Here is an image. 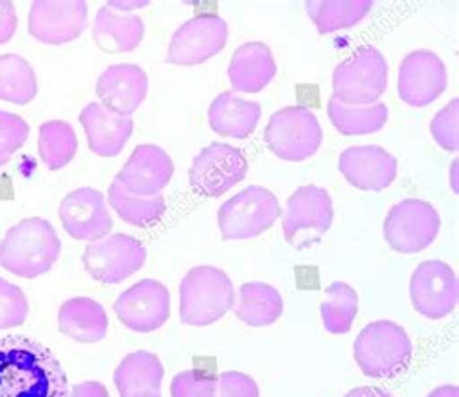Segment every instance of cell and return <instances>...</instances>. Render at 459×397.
Listing matches in <instances>:
<instances>
[{"instance_id":"9a60e30c","label":"cell","mask_w":459,"mask_h":397,"mask_svg":"<svg viewBox=\"0 0 459 397\" xmlns=\"http://www.w3.org/2000/svg\"><path fill=\"white\" fill-rule=\"evenodd\" d=\"M88 26V4L83 0H35L30 8L28 30L47 45H65L78 39Z\"/></svg>"},{"instance_id":"e575fe53","label":"cell","mask_w":459,"mask_h":397,"mask_svg":"<svg viewBox=\"0 0 459 397\" xmlns=\"http://www.w3.org/2000/svg\"><path fill=\"white\" fill-rule=\"evenodd\" d=\"M217 376L208 370L190 368L171 382V397H215Z\"/></svg>"},{"instance_id":"5bb4252c","label":"cell","mask_w":459,"mask_h":397,"mask_svg":"<svg viewBox=\"0 0 459 397\" xmlns=\"http://www.w3.org/2000/svg\"><path fill=\"white\" fill-rule=\"evenodd\" d=\"M113 308L128 330L152 333L163 328L171 316V295L161 281L142 280L120 293Z\"/></svg>"},{"instance_id":"f35d334b","label":"cell","mask_w":459,"mask_h":397,"mask_svg":"<svg viewBox=\"0 0 459 397\" xmlns=\"http://www.w3.org/2000/svg\"><path fill=\"white\" fill-rule=\"evenodd\" d=\"M18 30L16 6L8 0H0V45L8 43Z\"/></svg>"},{"instance_id":"8d00e7d4","label":"cell","mask_w":459,"mask_h":397,"mask_svg":"<svg viewBox=\"0 0 459 397\" xmlns=\"http://www.w3.org/2000/svg\"><path fill=\"white\" fill-rule=\"evenodd\" d=\"M457 123H459V101L452 99L444 109L432 118L430 123V134L437 140L440 148L446 151H457L459 146V134H457Z\"/></svg>"},{"instance_id":"74e56055","label":"cell","mask_w":459,"mask_h":397,"mask_svg":"<svg viewBox=\"0 0 459 397\" xmlns=\"http://www.w3.org/2000/svg\"><path fill=\"white\" fill-rule=\"evenodd\" d=\"M215 397H260V390L252 376L229 370L217 376Z\"/></svg>"},{"instance_id":"7bdbcfd3","label":"cell","mask_w":459,"mask_h":397,"mask_svg":"<svg viewBox=\"0 0 459 397\" xmlns=\"http://www.w3.org/2000/svg\"><path fill=\"white\" fill-rule=\"evenodd\" d=\"M146 4L148 3H146V0H143V3H132V4L130 3H125V4L123 3H111V4H107V6L115 10V8H130V6L132 8H142V6H146Z\"/></svg>"},{"instance_id":"ab89813d","label":"cell","mask_w":459,"mask_h":397,"mask_svg":"<svg viewBox=\"0 0 459 397\" xmlns=\"http://www.w3.org/2000/svg\"><path fill=\"white\" fill-rule=\"evenodd\" d=\"M70 397H111L98 380H88V382H80L74 388H70Z\"/></svg>"},{"instance_id":"8fae6325","label":"cell","mask_w":459,"mask_h":397,"mask_svg":"<svg viewBox=\"0 0 459 397\" xmlns=\"http://www.w3.org/2000/svg\"><path fill=\"white\" fill-rule=\"evenodd\" d=\"M333 221V203L330 192L316 185H307L297 188L287 200L283 213V233L289 245H297L299 240L307 246V233H312V245L320 243V238L330 231Z\"/></svg>"},{"instance_id":"b9f144b4","label":"cell","mask_w":459,"mask_h":397,"mask_svg":"<svg viewBox=\"0 0 459 397\" xmlns=\"http://www.w3.org/2000/svg\"><path fill=\"white\" fill-rule=\"evenodd\" d=\"M429 397H459V388L455 384H448V386H440L437 390H432Z\"/></svg>"},{"instance_id":"d6986e66","label":"cell","mask_w":459,"mask_h":397,"mask_svg":"<svg viewBox=\"0 0 459 397\" xmlns=\"http://www.w3.org/2000/svg\"><path fill=\"white\" fill-rule=\"evenodd\" d=\"M340 171L351 186L380 192L397 175V160L380 146H351L340 155Z\"/></svg>"},{"instance_id":"44dd1931","label":"cell","mask_w":459,"mask_h":397,"mask_svg":"<svg viewBox=\"0 0 459 397\" xmlns=\"http://www.w3.org/2000/svg\"><path fill=\"white\" fill-rule=\"evenodd\" d=\"M80 123L86 130L90 150L101 158H115L123 151L134 130V120L107 109L101 103H88L83 107Z\"/></svg>"},{"instance_id":"ee69618b","label":"cell","mask_w":459,"mask_h":397,"mask_svg":"<svg viewBox=\"0 0 459 397\" xmlns=\"http://www.w3.org/2000/svg\"><path fill=\"white\" fill-rule=\"evenodd\" d=\"M132 397H161V392H150V390H146V392H138V393H134Z\"/></svg>"},{"instance_id":"cb8c5ba5","label":"cell","mask_w":459,"mask_h":397,"mask_svg":"<svg viewBox=\"0 0 459 397\" xmlns=\"http://www.w3.org/2000/svg\"><path fill=\"white\" fill-rule=\"evenodd\" d=\"M260 115V103L238 98L235 91H223L217 95L208 111L212 130L237 140H245L256 130Z\"/></svg>"},{"instance_id":"60d3db41","label":"cell","mask_w":459,"mask_h":397,"mask_svg":"<svg viewBox=\"0 0 459 397\" xmlns=\"http://www.w3.org/2000/svg\"><path fill=\"white\" fill-rule=\"evenodd\" d=\"M345 397H394L390 392H385L382 388H374V386H362V388H355L349 393H345Z\"/></svg>"},{"instance_id":"7c38bea8","label":"cell","mask_w":459,"mask_h":397,"mask_svg":"<svg viewBox=\"0 0 459 397\" xmlns=\"http://www.w3.org/2000/svg\"><path fill=\"white\" fill-rule=\"evenodd\" d=\"M229 38L227 22L212 12L185 22L171 38L167 63L177 66H196L225 49Z\"/></svg>"},{"instance_id":"f6af8a7d","label":"cell","mask_w":459,"mask_h":397,"mask_svg":"<svg viewBox=\"0 0 459 397\" xmlns=\"http://www.w3.org/2000/svg\"><path fill=\"white\" fill-rule=\"evenodd\" d=\"M8 163V160H0V167H3V165H6Z\"/></svg>"},{"instance_id":"e0dca14e","label":"cell","mask_w":459,"mask_h":397,"mask_svg":"<svg viewBox=\"0 0 459 397\" xmlns=\"http://www.w3.org/2000/svg\"><path fill=\"white\" fill-rule=\"evenodd\" d=\"M448 86V72L442 58L427 49L409 53L400 65L397 91L409 107H427Z\"/></svg>"},{"instance_id":"d6a6232c","label":"cell","mask_w":459,"mask_h":397,"mask_svg":"<svg viewBox=\"0 0 459 397\" xmlns=\"http://www.w3.org/2000/svg\"><path fill=\"white\" fill-rule=\"evenodd\" d=\"M320 312L325 330L335 335L347 333L351 330L353 320L359 312L357 291L349 283L333 281L325 289V298Z\"/></svg>"},{"instance_id":"ba28073f","label":"cell","mask_w":459,"mask_h":397,"mask_svg":"<svg viewBox=\"0 0 459 397\" xmlns=\"http://www.w3.org/2000/svg\"><path fill=\"white\" fill-rule=\"evenodd\" d=\"M440 215L432 203L409 198L388 211L384 220V238L395 252L413 255L429 248L440 233Z\"/></svg>"},{"instance_id":"6da1fadb","label":"cell","mask_w":459,"mask_h":397,"mask_svg":"<svg viewBox=\"0 0 459 397\" xmlns=\"http://www.w3.org/2000/svg\"><path fill=\"white\" fill-rule=\"evenodd\" d=\"M0 397H70L66 372L49 347L6 335L0 338Z\"/></svg>"},{"instance_id":"836d02e7","label":"cell","mask_w":459,"mask_h":397,"mask_svg":"<svg viewBox=\"0 0 459 397\" xmlns=\"http://www.w3.org/2000/svg\"><path fill=\"white\" fill-rule=\"evenodd\" d=\"M30 315V303L22 287L0 278V330L23 326Z\"/></svg>"},{"instance_id":"484cf974","label":"cell","mask_w":459,"mask_h":397,"mask_svg":"<svg viewBox=\"0 0 459 397\" xmlns=\"http://www.w3.org/2000/svg\"><path fill=\"white\" fill-rule=\"evenodd\" d=\"M233 306L240 322L255 328H264L280 320L283 298L275 287L262 281H250L238 287Z\"/></svg>"},{"instance_id":"d4e9b609","label":"cell","mask_w":459,"mask_h":397,"mask_svg":"<svg viewBox=\"0 0 459 397\" xmlns=\"http://www.w3.org/2000/svg\"><path fill=\"white\" fill-rule=\"evenodd\" d=\"M146 26L138 14H123L103 6L93 23V41L105 53H130L142 43Z\"/></svg>"},{"instance_id":"ac0fdd59","label":"cell","mask_w":459,"mask_h":397,"mask_svg":"<svg viewBox=\"0 0 459 397\" xmlns=\"http://www.w3.org/2000/svg\"><path fill=\"white\" fill-rule=\"evenodd\" d=\"M175 163L169 153L153 143H142L134 148L123 169L115 177L130 194L155 196L171 183Z\"/></svg>"},{"instance_id":"f1b7e54d","label":"cell","mask_w":459,"mask_h":397,"mask_svg":"<svg viewBox=\"0 0 459 397\" xmlns=\"http://www.w3.org/2000/svg\"><path fill=\"white\" fill-rule=\"evenodd\" d=\"M108 203L125 223L140 229L153 227L163 220L167 203L161 194L155 196H134L115 178L108 186Z\"/></svg>"},{"instance_id":"30bf717a","label":"cell","mask_w":459,"mask_h":397,"mask_svg":"<svg viewBox=\"0 0 459 397\" xmlns=\"http://www.w3.org/2000/svg\"><path fill=\"white\" fill-rule=\"evenodd\" d=\"M247 173L248 160L243 151L229 143L213 142L192 160L188 180L198 196L220 198L245 180Z\"/></svg>"},{"instance_id":"7402d4cb","label":"cell","mask_w":459,"mask_h":397,"mask_svg":"<svg viewBox=\"0 0 459 397\" xmlns=\"http://www.w3.org/2000/svg\"><path fill=\"white\" fill-rule=\"evenodd\" d=\"M277 74V65L268 45L250 41L240 45L229 65V82L233 91L258 93Z\"/></svg>"},{"instance_id":"277c9868","label":"cell","mask_w":459,"mask_h":397,"mask_svg":"<svg viewBox=\"0 0 459 397\" xmlns=\"http://www.w3.org/2000/svg\"><path fill=\"white\" fill-rule=\"evenodd\" d=\"M355 360L368 378H394L402 375L413 358V343L400 324L372 322L355 341Z\"/></svg>"},{"instance_id":"8992f818","label":"cell","mask_w":459,"mask_h":397,"mask_svg":"<svg viewBox=\"0 0 459 397\" xmlns=\"http://www.w3.org/2000/svg\"><path fill=\"white\" fill-rule=\"evenodd\" d=\"M324 132L308 107L293 105L275 111L264 132V142L285 161H305L322 146Z\"/></svg>"},{"instance_id":"5b68a950","label":"cell","mask_w":459,"mask_h":397,"mask_svg":"<svg viewBox=\"0 0 459 397\" xmlns=\"http://www.w3.org/2000/svg\"><path fill=\"white\" fill-rule=\"evenodd\" d=\"M388 63L372 45H362L333 70V98L351 107L378 103L388 88Z\"/></svg>"},{"instance_id":"2e32d148","label":"cell","mask_w":459,"mask_h":397,"mask_svg":"<svg viewBox=\"0 0 459 397\" xmlns=\"http://www.w3.org/2000/svg\"><path fill=\"white\" fill-rule=\"evenodd\" d=\"M58 218L72 238L88 240V243H98L108 237L113 229V218L108 213L105 196L90 186L66 194L58 206Z\"/></svg>"},{"instance_id":"4fadbf2b","label":"cell","mask_w":459,"mask_h":397,"mask_svg":"<svg viewBox=\"0 0 459 397\" xmlns=\"http://www.w3.org/2000/svg\"><path fill=\"white\" fill-rule=\"evenodd\" d=\"M409 293L419 315L430 320L446 318L457 306V275L446 262H422L411 275Z\"/></svg>"},{"instance_id":"603a6c76","label":"cell","mask_w":459,"mask_h":397,"mask_svg":"<svg viewBox=\"0 0 459 397\" xmlns=\"http://www.w3.org/2000/svg\"><path fill=\"white\" fill-rule=\"evenodd\" d=\"M58 330L78 343H98L108 332L105 308L90 297H74L58 308Z\"/></svg>"},{"instance_id":"f546056e","label":"cell","mask_w":459,"mask_h":397,"mask_svg":"<svg viewBox=\"0 0 459 397\" xmlns=\"http://www.w3.org/2000/svg\"><path fill=\"white\" fill-rule=\"evenodd\" d=\"M328 115L332 125L342 132L343 136H367L378 132L388 123V105L372 103L367 107H351L332 98L328 101Z\"/></svg>"},{"instance_id":"4316f807","label":"cell","mask_w":459,"mask_h":397,"mask_svg":"<svg viewBox=\"0 0 459 397\" xmlns=\"http://www.w3.org/2000/svg\"><path fill=\"white\" fill-rule=\"evenodd\" d=\"M165 368L161 358L150 351H134L120 360L115 370V386L120 397H132L138 392H161Z\"/></svg>"},{"instance_id":"d590c367","label":"cell","mask_w":459,"mask_h":397,"mask_svg":"<svg viewBox=\"0 0 459 397\" xmlns=\"http://www.w3.org/2000/svg\"><path fill=\"white\" fill-rule=\"evenodd\" d=\"M30 136V125L20 115L0 111V160H10Z\"/></svg>"},{"instance_id":"4dcf8cb0","label":"cell","mask_w":459,"mask_h":397,"mask_svg":"<svg viewBox=\"0 0 459 397\" xmlns=\"http://www.w3.org/2000/svg\"><path fill=\"white\" fill-rule=\"evenodd\" d=\"M38 95V76L26 58L6 53L0 55V99L28 105Z\"/></svg>"},{"instance_id":"1f68e13d","label":"cell","mask_w":459,"mask_h":397,"mask_svg":"<svg viewBox=\"0 0 459 397\" xmlns=\"http://www.w3.org/2000/svg\"><path fill=\"white\" fill-rule=\"evenodd\" d=\"M39 158L49 171L65 169L78 151L76 132L66 120H47L39 126Z\"/></svg>"},{"instance_id":"9c48e42d","label":"cell","mask_w":459,"mask_h":397,"mask_svg":"<svg viewBox=\"0 0 459 397\" xmlns=\"http://www.w3.org/2000/svg\"><path fill=\"white\" fill-rule=\"evenodd\" d=\"M148 250L138 238L115 233L98 243H90L83 250V268L95 281L117 285L140 272L146 263Z\"/></svg>"},{"instance_id":"52a82bcc","label":"cell","mask_w":459,"mask_h":397,"mask_svg":"<svg viewBox=\"0 0 459 397\" xmlns=\"http://www.w3.org/2000/svg\"><path fill=\"white\" fill-rule=\"evenodd\" d=\"M281 206L272 190L248 186L229 198L217 213L223 240L255 238L280 220Z\"/></svg>"},{"instance_id":"83f0119b","label":"cell","mask_w":459,"mask_h":397,"mask_svg":"<svg viewBox=\"0 0 459 397\" xmlns=\"http://www.w3.org/2000/svg\"><path fill=\"white\" fill-rule=\"evenodd\" d=\"M372 6V0H312L307 3V12L318 33L328 35L357 26Z\"/></svg>"},{"instance_id":"3957f363","label":"cell","mask_w":459,"mask_h":397,"mask_svg":"<svg viewBox=\"0 0 459 397\" xmlns=\"http://www.w3.org/2000/svg\"><path fill=\"white\" fill-rule=\"evenodd\" d=\"M178 315L186 326H210L235 305V289L229 275L213 266L192 268L178 287Z\"/></svg>"},{"instance_id":"ffe728a7","label":"cell","mask_w":459,"mask_h":397,"mask_svg":"<svg viewBox=\"0 0 459 397\" xmlns=\"http://www.w3.org/2000/svg\"><path fill=\"white\" fill-rule=\"evenodd\" d=\"M101 105L118 115L130 117L148 95V74L136 65H113L98 78Z\"/></svg>"},{"instance_id":"7a4b0ae2","label":"cell","mask_w":459,"mask_h":397,"mask_svg":"<svg viewBox=\"0 0 459 397\" xmlns=\"http://www.w3.org/2000/svg\"><path fill=\"white\" fill-rule=\"evenodd\" d=\"M60 238L51 221L28 218L10 227L0 243V266L23 280L51 272L60 256Z\"/></svg>"}]
</instances>
